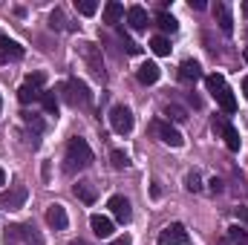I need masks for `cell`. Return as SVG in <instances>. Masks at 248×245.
Returning <instances> with one entry per match:
<instances>
[{
  "label": "cell",
  "instance_id": "cell-2",
  "mask_svg": "<svg viewBox=\"0 0 248 245\" xmlns=\"http://www.w3.org/2000/svg\"><path fill=\"white\" fill-rule=\"evenodd\" d=\"M205 84H208V92L217 98V104H219L225 113H234V110H237V98H234V92L228 90V84H225V78H222L219 72L208 75V78H205Z\"/></svg>",
  "mask_w": 248,
  "mask_h": 245
},
{
  "label": "cell",
  "instance_id": "cell-10",
  "mask_svg": "<svg viewBox=\"0 0 248 245\" xmlns=\"http://www.w3.org/2000/svg\"><path fill=\"white\" fill-rule=\"evenodd\" d=\"M110 127L116 130V133H122V136H127L130 130H133V113L127 110V107H113L110 110Z\"/></svg>",
  "mask_w": 248,
  "mask_h": 245
},
{
  "label": "cell",
  "instance_id": "cell-33",
  "mask_svg": "<svg viewBox=\"0 0 248 245\" xmlns=\"http://www.w3.org/2000/svg\"><path fill=\"white\" fill-rule=\"evenodd\" d=\"M110 245H130V237L124 234V237H119V240H113V243H110Z\"/></svg>",
  "mask_w": 248,
  "mask_h": 245
},
{
  "label": "cell",
  "instance_id": "cell-32",
  "mask_svg": "<svg viewBox=\"0 0 248 245\" xmlns=\"http://www.w3.org/2000/svg\"><path fill=\"white\" fill-rule=\"evenodd\" d=\"M211 190H214V193H219V190H222V182H219V179H211Z\"/></svg>",
  "mask_w": 248,
  "mask_h": 245
},
{
  "label": "cell",
  "instance_id": "cell-36",
  "mask_svg": "<svg viewBox=\"0 0 248 245\" xmlns=\"http://www.w3.org/2000/svg\"><path fill=\"white\" fill-rule=\"evenodd\" d=\"M69 245H90V243H84V240H72Z\"/></svg>",
  "mask_w": 248,
  "mask_h": 245
},
{
  "label": "cell",
  "instance_id": "cell-15",
  "mask_svg": "<svg viewBox=\"0 0 248 245\" xmlns=\"http://www.w3.org/2000/svg\"><path fill=\"white\" fill-rule=\"evenodd\" d=\"M90 228H93V234L101 237V240H107V237L113 234V222H110L107 216H101V214H93V216H90Z\"/></svg>",
  "mask_w": 248,
  "mask_h": 245
},
{
  "label": "cell",
  "instance_id": "cell-35",
  "mask_svg": "<svg viewBox=\"0 0 248 245\" xmlns=\"http://www.w3.org/2000/svg\"><path fill=\"white\" fill-rule=\"evenodd\" d=\"M243 15L248 17V0H243Z\"/></svg>",
  "mask_w": 248,
  "mask_h": 245
},
{
  "label": "cell",
  "instance_id": "cell-30",
  "mask_svg": "<svg viewBox=\"0 0 248 245\" xmlns=\"http://www.w3.org/2000/svg\"><path fill=\"white\" fill-rule=\"evenodd\" d=\"M119 41H122V46H124V52H127V55H139V52H141V46H139V44H133L124 32L119 35Z\"/></svg>",
  "mask_w": 248,
  "mask_h": 245
},
{
  "label": "cell",
  "instance_id": "cell-34",
  "mask_svg": "<svg viewBox=\"0 0 248 245\" xmlns=\"http://www.w3.org/2000/svg\"><path fill=\"white\" fill-rule=\"evenodd\" d=\"M243 92H246V98H248V75L243 78Z\"/></svg>",
  "mask_w": 248,
  "mask_h": 245
},
{
  "label": "cell",
  "instance_id": "cell-24",
  "mask_svg": "<svg viewBox=\"0 0 248 245\" xmlns=\"http://www.w3.org/2000/svg\"><path fill=\"white\" fill-rule=\"evenodd\" d=\"M165 116H168V122H185L187 110L179 107V104H168V107H165Z\"/></svg>",
  "mask_w": 248,
  "mask_h": 245
},
{
  "label": "cell",
  "instance_id": "cell-39",
  "mask_svg": "<svg viewBox=\"0 0 248 245\" xmlns=\"http://www.w3.org/2000/svg\"><path fill=\"white\" fill-rule=\"evenodd\" d=\"M0 107H3V101H0Z\"/></svg>",
  "mask_w": 248,
  "mask_h": 245
},
{
  "label": "cell",
  "instance_id": "cell-37",
  "mask_svg": "<svg viewBox=\"0 0 248 245\" xmlns=\"http://www.w3.org/2000/svg\"><path fill=\"white\" fill-rule=\"evenodd\" d=\"M6 182V173H3V168H0V184Z\"/></svg>",
  "mask_w": 248,
  "mask_h": 245
},
{
  "label": "cell",
  "instance_id": "cell-20",
  "mask_svg": "<svg viewBox=\"0 0 248 245\" xmlns=\"http://www.w3.org/2000/svg\"><path fill=\"white\" fill-rule=\"evenodd\" d=\"M179 78L182 81H196V78H202V66L196 61H182L179 66Z\"/></svg>",
  "mask_w": 248,
  "mask_h": 245
},
{
  "label": "cell",
  "instance_id": "cell-14",
  "mask_svg": "<svg viewBox=\"0 0 248 245\" xmlns=\"http://www.w3.org/2000/svg\"><path fill=\"white\" fill-rule=\"evenodd\" d=\"M127 23H130V29L144 32V29H147V12H144L141 6H130V9H127Z\"/></svg>",
  "mask_w": 248,
  "mask_h": 245
},
{
  "label": "cell",
  "instance_id": "cell-3",
  "mask_svg": "<svg viewBox=\"0 0 248 245\" xmlns=\"http://www.w3.org/2000/svg\"><path fill=\"white\" fill-rule=\"evenodd\" d=\"M78 55L87 61V69L95 75V78H107V69H104V58H101V46H95L93 41H81L78 44Z\"/></svg>",
  "mask_w": 248,
  "mask_h": 245
},
{
  "label": "cell",
  "instance_id": "cell-28",
  "mask_svg": "<svg viewBox=\"0 0 248 245\" xmlns=\"http://www.w3.org/2000/svg\"><path fill=\"white\" fill-rule=\"evenodd\" d=\"M110 162H113L116 170H127L130 168V159H127V153H122V150H113L110 153Z\"/></svg>",
  "mask_w": 248,
  "mask_h": 245
},
{
  "label": "cell",
  "instance_id": "cell-11",
  "mask_svg": "<svg viewBox=\"0 0 248 245\" xmlns=\"http://www.w3.org/2000/svg\"><path fill=\"white\" fill-rule=\"evenodd\" d=\"M20 58H23V46H20L17 41L6 38V35H0V63H6V61H20Z\"/></svg>",
  "mask_w": 248,
  "mask_h": 245
},
{
  "label": "cell",
  "instance_id": "cell-4",
  "mask_svg": "<svg viewBox=\"0 0 248 245\" xmlns=\"http://www.w3.org/2000/svg\"><path fill=\"white\" fill-rule=\"evenodd\" d=\"M61 92H63V98H66L72 107H90V104H93V92H90V87H87L84 81H78V78L63 81Z\"/></svg>",
  "mask_w": 248,
  "mask_h": 245
},
{
  "label": "cell",
  "instance_id": "cell-38",
  "mask_svg": "<svg viewBox=\"0 0 248 245\" xmlns=\"http://www.w3.org/2000/svg\"><path fill=\"white\" fill-rule=\"evenodd\" d=\"M243 58H246V63H248V46H246V49H243Z\"/></svg>",
  "mask_w": 248,
  "mask_h": 245
},
{
  "label": "cell",
  "instance_id": "cell-21",
  "mask_svg": "<svg viewBox=\"0 0 248 245\" xmlns=\"http://www.w3.org/2000/svg\"><path fill=\"white\" fill-rule=\"evenodd\" d=\"M41 95H44V90H35V87H29V84H23V87L17 90V101H20V104H35V101H41Z\"/></svg>",
  "mask_w": 248,
  "mask_h": 245
},
{
  "label": "cell",
  "instance_id": "cell-23",
  "mask_svg": "<svg viewBox=\"0 0 248 245\" xmlns=\"http://www.w3.org/2000/svg\"><path fill=\"white\" fill-rule=\"evenodd\" d=\"M150 49H153L159 58H165V55H170V41H168L165 35H156V38L150 41Z\"/></svg>",
  "mask_w": 248,
  "mask_h": 245
},
{
  "label": "cell",
  "instance_id": "cell-5",
  "mask_svg": "<svg viewBox=\"0 0 248 245\" xmlns=\"http://www.w3.org/2000/svg\"><path fill=\"white\" fill-rule=\"evenodd\" d=\"M150 130H153V136H156L162 144H168V147H182V144H185L182 133H179L176 127H170V122H153Z\"/></svg>",
  "mask_w": 248,
  "mask_h": 245
},
{
  "label": "cell",
  "instance_id": "cell-26",
  "mask_svg": "<svg viewBox=\"0 0 248 245\" xmlns=\"http://www.w3.org/2000/svg\"><path fill=\"white\" fill-rule=\"evenodd\" d=\"M41 101H44L46 116H58V98H55V92H44V95H41Z\"/></svg>",
  "mask_w": 248,
  "mask_h": 245
},
{
  "label": "cell",
  "instance_id": "cell-12",
  "mask_svg": "<svg viewBox=\"0 0 248 245\" xmlns=\"http://www.w3.org/2000/svg\"><path fill=\"white\" fill-rule=\"evenodd\" d=\"M107 208H110V214H113V216H116V219H119L122 225H127V222L133 219V211H130V202H127L124 196H113Z\"/></svg>",
  "mask_w": 248,
  "mask_h": 245
},
{
  "label": "cell",
  "instance_id": "cell-13",
  "mask_svg": "<svg viewBox=\"0 0 248 245\" xmlns=\"http://www.w3.org/2000/svg\"><path fill=\"white\" fill-rule=\"evenodd\" d=\"M46 222H49V228H55V231H63V228L69 225L66 208H63V205H49V208H46Z\"/></svg>",
  "mask_w": 248,
  "mask_h": 245
},
{
  "label": "cell",
  "instance_id": "cell-6",
  "mask_svg": "<svg viewBox=\"0 0 248 245\" xmlns=\"http://www.w3.org/2000/svg\"><path fill=\"white\" fill-rule=\"evenodd\" d=\"M214 133L225 138V144H228V150H231V153H237V150H240V144H243V138H240V133H237V127H234V124L228 122V119H222V116H217V119H214Z\"/></svg>",
  "mask_w": 248,
  "mask_h": 245
},
{
  "label": "cell",
  "instance_id": "cell-22",
  "mask_svg": "<svg viewBox=\"0 0 248 245\" xmlns=\"http://www.w3.org/2000/svg\"><path fill=\"white\" fill-rule=\"evenodd\" d=\"M156 26H159L162 32H170V35H173V32L179 29L176 17H173V15H168V12H159V15H156Z\"/></svg>",
  "mask_w": 248,
  "mask_h": 245
},
{
  "label": "cell",
  "instance_id": "cell-16",
  "mask_svg": "<svg viewBox=\"0 0 248 245\" xmlns=\"http://www.w3.org/2000/svg\"><path fill=\"white\" fill-rule=\"evenodd\" d=\"M214 17H217L219 29H222L225 35H231V32H234V20H231V12H228V6H225V3H217V6H214Z\"/></svg>",
  "mask_w": 248,
  "mask_h": 245
},
{
  "label": "cell",
  "instance_id": "cell-31",
  "mask_svg": "<svg viewBox=\"0 0 248 245\" xmlns=\"http://www.w3.org/2000/svg\"><path fill=\"white\" fill-rule=\"evenodd\" d=\"M185 187L190 190V193H196V190H202V184H199V173H187V179H185Z\"/></svg>",
  "mask_w": 248,
  "mask_h": 245
},
{
  "label": "cell",
  "instance_id": "cell-27",
  "mask_svg": "<svg viewBox=\"0 0 248 245\" xmlns=\"http://www.w3.org/2000/svg\"><path fill=\"white\" fill-rule=\"evenodd\" d=\"M75 9H78L84 17H90V15L98 12V3H95V0H75Z\"/></svg>",
  "mask_w": 248,
  "mask_h": 245
},
{
  "label": "cell",
  "instance_id": "cell-29",
  "mask_svg": "<svg viewBox=\"0 0 248 245\" xmlns=\"http://www.w3.org/2000/svg\"><path fill=\"white\" fill-rule=\"evenodd\" d=\"M44 81H46V75H44V72H29L23 84H29V87H35V90H44Z\"/></svg>",
  "mask_w": 248,
  "mask_h": 245
},
{
  "label": "cell",
  "instance_id": "cell-25",
  "mask_svg": "<svg viewBox=\"0 0 248 245\" xmlns=\"http://www.w3.org/2000/svg\"><path fill=\"white\" fill-rule=\"evenodd\" d=\"M228 240H231V245H248V234L240 225H231L228 228Z\"/></svg>",
  "mask_w": 248,
  "mask_h": 245
},
{
  "label": "cell",
  "instance_id": "cell-1",
  "mask_svg": "<svg viewBox=\"0 0 248 245\" xmlns=\"http://www.w3.org/2000/svg\"><path fill=\"white\" fill-rule=\"evenodd\" d=\"M93 165V150L84 138L72 136L66 141V173H75V170H87Z\"/></svg>",
  "mask_w": 248,
  "mask_h": 245
},
{
  "label": "cell",
  "instance_id": "cell-18",
  "mask_svg": "<svg viewBox=\"0 0 248 245\" xmlns=\"http://www.w3.org/2000/svg\"><path fill=\"white\" fill-rule=\"evenodd\" d=\"M124 17V6L122 3H116V0H110L107 6H104V23H110V26H119Z\"/></svg>",
  "mask_w": 248,
  "mask_h": 245
},
{
  "label": "cell",
  "instance_id": "cell-17",
  "mask_svg": "<svg viewBox=\"0 0 248 245\" xmlns=\"http://www.w3.org/2000/svg\"><path fill=\"white\" fill-rule=\"evenodd\" d=\"M159 75H162V69H159L153 61L141 63V66H139V72H136V78H139L141 84H156V81H159Z\"/></svg>",
  "mask_w": 248,
  "mask_h": 245
},
{
  "label": "cell",
  "instance_id": "cell-7",
  "mask_svg": "<svg viewBox=\"0 0 248 245\" xmlns=\"http://www.w3.org/2000/svg\"><path fill=\"white\" fill-rule=\"evenodd\" d=\"M9 243H26V245H44V237L35 231V225H12L9 234H6Z\"/></svg>",
  "mask_w": 248,
  "mask_h": 245
},
{
  "label": "cell",
  "instance_id": "cell-8",
  "mask_svg": "<svg viewBox=\"0 0 248 245\" xmlns=\"http://www.w3.org/2000/svg\"><path fill=\"white\" fill-rule=\"evenodd\" d=\"M26 196H29V190H26L23 184H12L9 190L0 193V208H6V211H17V208H23Z\"/></svg>",
  "mask_w": 248,
  "mask_h": 245
},
{
  "label": "cell",
  "instance_id": "cell-9",
  "mask_svg": "<svg viewBox=\"0 0 248 245\" xmlns=\"http://www.w3.org/2000/svg\"><path fill=\"white\" fill-rule=\"evenodd\" d=\"M187 243V231L182 222H170L159 231V245H185Z\"/></svg>",
  "mask_w": 248,
  "mask_h": 245
},
{
  "label": "cell",
  "instance_id": "cell-19",
  "mask_svg": "<svg viewBox=\"0 0 248 245\" xmlns=\"http://www.w3.org/2000/svg\"><path fill=\"white\" fill-rule=\"evenodd\" d=\"M72 193H75V196H78V199H81L84 205H93V202L98 199V193H95V187H93L90 182H78L75 187H72Z\"/></svg>",
  "mask_w": 248,
  "mask_h": 245
}]
</instances>
